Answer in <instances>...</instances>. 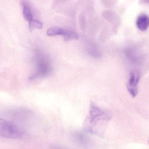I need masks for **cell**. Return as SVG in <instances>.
Segmentation results:
<instances>
[{
  "label": "cell",
  "instance_id": "cell-1",
  "mask_svg": "<svg viewBox=\"0 0 149 149\" xmlns=\"http://www.w3.org/2000/svg\"><path fill=\"white\" fill-rule=\"evenodd\" d=\"M36 71L31 77V79L36 78H44L50 74L52 71V67L49 58L41 52L37 54L36 57Z\"/></svg>",
  "mask_w": 149,
  "mask_h": 149
},
{
  "label": "cell",
  "instance_id": "cell-2",
  "mask_svg": "<svg viewBox=\"0 0 149 149\" xmlns=\"http://www.w3.org/2000/svg\"><path fill=\"white\" fill-rule=\"evenodd\" d=\"M23 133L15 124L7 120L0 118V136L8 139H19Z\"/></svg>",
  "mask_w": 149,
  "mask_h": 149
},
{
  "label": "cell",
  "instance_id": "cell-3",
  "mask_svg": "<svg viewBox=\"0 0 149 149\" xmlns=\"http://www.w3.org/2000/svg\"><path fill=\"white\" fill-rule=\"evenodd\" d=\"M140 77L137 73H132L127 85V89L133 97L136 96L138 92V84Z\"/></svg>",
  "mask_w": 149,
  "mask_h": 149
},
{
  "label": "cell",
  "instance_id": "cell-4",
  "mask_svg": "<svg viewBox=\"0 0 149 149\" xmlns=\"http://www.w3.org/2000/svg\"><path fill=\"white\" fill-rule=\"evenodd\" d=\"M22 7L23 15L24 19L30 22L33 20V12L29 3L25 1L21 2Z\"/></svg>",
  "mask_w": 149,
  "mask_h": 149
},
{
  "label": "cell",
  "instance_id": "cell-5",
  "mask_svg": "<svg viewBox=\"0 0 149 149\" xmlns=\"http://www.w3.org/2000/svg\"><path fill=\"white\" fill-rule=\"evenodd\" d=\"M137 28L141 31L147 30L149 27V17L145 14H142L137 17L136 22Z\"/></svg>",
  "mask_w": 149,
  "mask_h": 149
},
{
  "label": "cell",
  "instance_id": "cell-6",
  "mask_svg": "<svg viewBox=\"0 0 149 149\" xmlns=\"http://www.w3.org/2000/svg\"><path fill=\"white\" fill-rule=\"evenodd\" d=\"M65 39L67 41L72 40H77L79 38V36L76 32L72 31L65 29L63 36Z\"/></svg>",
  "mask_w": 149,
  "mask_h": 149
},
{
  "label": "cell",
  "instance_id": "cell-7",
  "mask_svg": "<svg viewBox=\"0 0 149 149\" xmlns=\"http://www.w3.org/2000/svg\"><path fill=\"white\" fill-rule=\"evenodd\" d=\"M64 29L58 27H52L49 28L47 31V35L48 36H58V35H62L63 36V34Z\"/></svg>",
  "mask_w": 149,
  "mask_h": 149
},
{
  "label": "cell",
  "instance_id": "cell-8",
  "mask_svg": "<svg viewBox=\"0 0 149 149\" xmlns=\"http://www.w3.org/2000/svg\"><path fill=\"white\" fill-rule=\"evenodd\" d=\"M29 29L30 31H32L35 29H42L43 27V23L37 19H33L29 23Z\"/></svg>",
  "mask_w": 149,
  "mask_h": 149
},
{
  "label": "cell",
  "instance_id": "cell-9",
  "mask_svg": "<svg viewBox=\"0 0 149 149\" xmlns=\"http://www.w3.org/2000/svg\"><path fill=\"white\" fill-rule=\"evenodd\" d=\"M88 52L91 56L95 57H98L100 56V53L96 47L92 46L88 49Z\"/></svg>",
  "mask_w": 149,
  "mask_h": 149
},
{
  "label": "cell",
  "instance_id": "cell-10",
  "mask_svg": "<svg viewBox=\"0 0 149 149\" xmlns=\"http://www.w3.org/2000/svg\"><path fill=\"white\" fill-rule=\"evenodd\" d=\"M79 22L81 29L84 31L86 29V17L83 14H80L79 16Z\"/></svg>",
  "mask_w": 149,
  "mask_h": 149
},
{
  "label": "cell",
  "instance_id": "cell-11",
  "mask_svg": "<svg viewBox=\"0 0 149 149\" xmlns=\"http://www.w3.org/2000/svg\"><path fill=\"white\" fill-rule=\"evenodd\" d=\"M102 16L108 21H111L113 17V13L110 10H103L101 14Z\"/></svg>",
  "mask_w": 149,
  "mask_h": 149
},
{
  "label": "cell",
  "instance_id": "cell-12",
  "mask_svg": "<svg viewBox=\"0 0 149 149\" xmlns=\"http://www.w3.org/2000/svg\"><path fill=\"white\" fill-rule=\"evenodd\" d=\"M68 1V0H53V3L52 5H53V7H55Z\"/></svg>",
  "mask_w": 149,
  "mask_h": 149
},
{
  "label": "cell",
  "instance_id": "cell-13",
  "mask_svg": "<svg viewBox=\"0 0 149 149\" xmlns=\"http://www.w3.org/2000/svg\"></svg>",
  "mask_w": 149,
  "mask_h": 149
},
{
  "label": "cell",
  "instance_id": "cell-14",
  "mask_svg": "<svg viewBox=\"0 0 149 149\" xmlns=\"http://www.w3.org/2000/svg\"><path fill=\"white\" fill-rule=\"evenodd\" d=\"M148 1H149V0H148Z\"/></svg>",
  "mask_w": 149,
  "mask_h": 149
}]
</instances>
